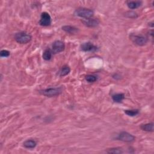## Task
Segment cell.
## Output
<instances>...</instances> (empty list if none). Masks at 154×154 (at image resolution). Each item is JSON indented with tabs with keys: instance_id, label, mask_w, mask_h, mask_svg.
I'll return each mask as SVG.
<instances>
[{
	"instance_id": "e0dca14e",
	"label": "cell",
	"mask_w": 154,
	"mask_h": 154,
	"mask_svg": "<svg viewBox=\"0 0 154 154\" xmlns=\"http://www.w3.org/2000/svg\"><path fill=\"white\" fill-rule=\"evenodd\" d=\"M125 113L129 116L134 117L139 113V110H125Z\"/></svg>"
},
{
	"instance_id": "ac0fdd59",
	"label": "cell",
	"mask_w": 154,
	"mask_h": 154,
	"mask_svg": "<svg viewBox=\"0 0 154 154\" xmlns=\"http://www.w3.org/2000/svg\"><path fill=\"white\" fill-rule=\"evenodd\" d=\"M107 153H114V154H120L123 153L124 151H123L120 148H111L107 150Z\"/></svg>"
},
{
	"instance_id": "8fae6325",
	"label": "cell",
	"mask_w": 154,
	"mask_h": 154,
	"mask_svg": "<svg viewBox=\"0 0 154 154\" xmlns=\"http://www.w3.org/2000/svg\"><path fill=\"white\" fill-rule=\"evenodd\" d=\"M23 145L25 148L28 149H33L37 145V142L32 139L27 140L25 141L24 142Z\"/></svg>"
},
{
	"instance_id": "8992f818",
	"label": "cell",
	"mask_w": 154,
	"mask_h": 154,
	"mask_svg": "<svg viewBox=\"0 0 154 154\" xmlns=\"http://www.w3.org/2000/svg\"><path fill=\"white\" fill-rule=\"evenodd\" d=\"M117 139H118L119 140L122 141H124V142L130 143V142L134 141L136 139V137L127 132L122 131L118 135Z\"/></svg>"
},
{
	"instance_id": "2e32d148",
	"label": "cell",
	"mask_w": 154,
	"mask_h": 154,
	"mask_svg": "<svg viewBox=\"0 0 154 154\" xmlns=\"http://www.w3.org/2000/svg\"><path fill=\"white\" fill-rule=\"evenodd\" d=\"M52 56H53V53L52 51H51V49H47L44 52L42 57L45 60L48 61L50 60L51 58H52Z\"/></svg>"
},
{
	"instance_id": "ba28073f",
	"label": "cell",
	"mask_w": 154,
	"mask_h": 154,
	"mask_svg": "<svg viewBox=\"0 0 154 154\" xmlns=\"http://www.w3.org/2000/svg\"><path fill=\"white\" fill-rule=\"evenodd\" d=\"M81 49L84 52H94L98 49V47L91 42H86L81 46Z\"/></svg>"
},
{
	"instance_id": "9a60e30c",
	"label": "cell",
	"mask_w": 154,
	"mask_h": 154,
	"mask_svg": "<svg viewBox=\"0 0 154 154\" xmlns=\"http://www.w3.org/2000/svg\"><path fill=\"white\" fill-rule=\"evenodd\" d=\"M70 72V69L68 66H64L61 68L60 71V77H65L68 75Z\"/></svg>"
},
{
	"instance_id": "4fadbf2b",
	"label": "cell",
	"mask_w": 154,
	"mask_h": 154,
	"mask_svg": "<svg viewBox=\"0 0 154 154\" xmlns=\"http://www.w3.org/2000/svg\"><path fill=\"white\" fill-rule=\"evenodd\" d=\"M125 99V95L124 94H117L112 96V99L114 102L117 103H120V102Z\"/></svg>"
},
{
	"instance_id": "7c38bea8",
	"label": "cell",
	"mask_w": 154,
	"mask_h": 154,
	"mask_svg": "<svg viewBox=\"0 0 154 154\" xmlns=\"http://www.w3.org/2000/svg\"><path fill=\"white\" fill-rule=\"evenodd\" d=\"M142 4V2L140 1H127V6L130 9H136L140 7Z\"/></svg>"
},
{
	"instance_id": "6da1fadb",
	"label": "cell",
	"mask_w": 154,
	"mask_h": 154,
	"mask_svg": "<svg viewBox=\"0 0 154 154\" xmlns=\"http://www.w3.org/2000/svg\"><path fill=\"white\" fill-rule=\"evenodd\" d=\"M74 15L80 18L88 19V18H91L92 16H94V12L92 10L89 9V8L81 7V8H77L75 10L74 12Z\"/></svg>"
},
{
	"instance_id": "30bf717a",
	"label": "cell",
	"mask_w": 154,
	"mask_h": 154,
	"mask_svg": "<svg viewBox=\"0 0 154 154\" xmlns=\"http://www.w3.org/2000/svg\"><path fill=\"white\" fill-rule=\"evenodd\" d=\"M62 30L66 33L70 34H75L78 32V28L70 25H65L62 27Z\"/></svg>"
},
{
	"instance_id": "277c9868",
	"label": "cell",
	"mask_w": 154,
	"mask_h": 154,
	"mask_svg": "<svg viewBox=\"0 0 154 154\" xmlns=\"http://www.w3.org/2000/svg\"><path fill=\"white\" fill-rule=\"evenodd\" d=\"M62 90L60 87H54V88H48L42 90H40L39 92L42 94L47 97H53L59 95Z\"/></svg>"
},
{
	"instance_id": "3957f363",
	"label": "cell",
	"mask_w": 154,
	"mask_h": 154,
	"mask_svg": "<svg viewBox=\"0 0 154 154\" xmlns=\"http://www.w3.org/2000/svg\"><path fill=\"white\" fill-rule=\"evenodd\" d=\"M129 37L132 42L138 46H144L148 42V39L141 34H131Z\"/></svg>"
},
{
	"instance_id": "7a4b0ae2",
	"label": "cell",
	"mask_w": 154,
	"mask_h": 154,
	"mask_svg": "<svg viewBox=\"0 0 154 154\" xmlns=\"http://www.w3.org/2000/svg\"><path fill=\"white\" fill-rule=\"evenodd\" d=\"M15 39L16 42L20 44H26L32 40V37L25 32H21L15 34Z\"/></svg>"
},
{
	"instance_id": "52a82bcc",
	"label": "cell",
	"mask_w": 154,
	"mask_h": 154,
	"mask_svg": "<svg viewBox=\"0 0 154 154\" xmlns=\"http://www.w3.org/2000/svg\"><path fill=\"white\" fill-rule=\"evenodd\" d=\"M52 20L49 14L47 12H43L40 15L39 24L44 27H47L51 25Z\"/></svg>"
},
{
	"instance_id": "ffe728a7",
	"label": "cell",
	"mask_w": 154,
	"mask_h": 154,
	"mask_svg": "<svg viewBox=\"0 0 154 154\" xmlns=\"http://www.w3.org/2000/svg\"><path fill=\"white\" fill-rule=\"evenodd\" d=\"M10 53L8 51L3 49L1 50V52H0V56H1V57H8L10 56Z\"/></svg>"
},
{
	"instance_id": "9c48e42d",
	"label": "cell",
	"mask_w": 154,
	"mask_h": 154,
	"mask_svg": "<svg viewBox=\"0 0 154 154\" xmlns=\"http://www.w3.org/2000/svg\"><path fill=\"white\" fill-rule=\"evenodd\" d=\"M82 22H83L84 25L88 27H91V28L97 27L99 24V21L98 19H94V18L84 19L82 20Z\"/></svg>"
},
{
	"instance_id": "5b68a950",
	"label": "cell",
	"mask_w": 154,
	"mask_h": 154,
	"mask_svg": "<svg viewBox=\"0 0 154 154\" xmlns=\"http://www.w3.org/2000/svg\"><path fill=\"white\" fill-rule=\"evenodd\" d=\"M65 48V45L63 42H62V41L61 40H56L52 45L51 51H52L53 54H56L62 52V51H64Z\"/></svg>"
},
{
	"instance_id": "5bb4252c",
	"label": "cell",
	"mask_w": 154,
	"mask_h": 154,
	"mask_svg": "<svg viewBox=\"0 0 154 154\" xmlns=\"http://www.w3.org/2000/svg\"><path fill=\"white\" fill-rule=\"evenodd\" d=\"M141 129L147 132H153V123H148V124L141 125L140 127Z\"/></svg>"
},
{
	"instance_id": "d6986e66",
	"label": "cell",
	"mask_w": 154,
	"mask_h": 154,
	"mask_svg": "<svg viewBox=\"0 0 154 154\" xmlns=\"http://www.w3.org/2000/svg\"><path fill=\"white\" fill-rule=\"evenodd\" d=\"M85 78L86 81L89 82V83H94V82H95L98 79L97 77L94 75H88Z\"/></svg>"
}]
</instances>
